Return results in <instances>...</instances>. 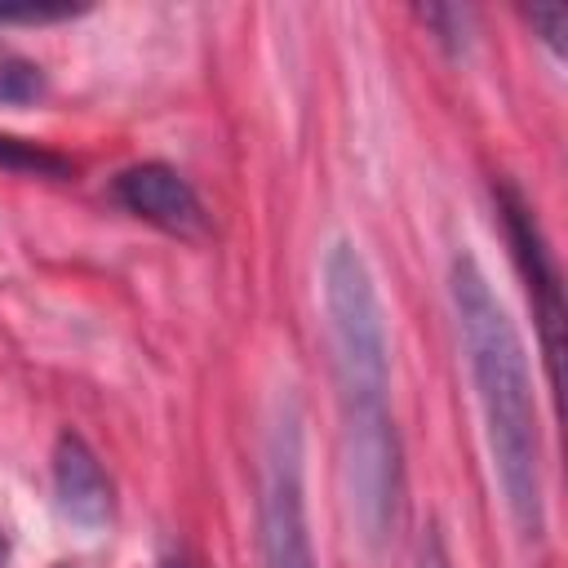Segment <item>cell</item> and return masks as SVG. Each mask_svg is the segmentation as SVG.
Masks as SVG:
<instances>
[{
    "label": "cell",
    "instance_id": "cell-10",
    "mask_svg": "<svg viewBox=\"0 0 568 568\" xmlns=\"http://www.w3.org/2000/svg\"><path fill=\"white\" fill-rule=\"evenodd\" d=\"M413 568H453L448 559V546L439 537V528H430L422 541H417V555H413Z\"/></svg>",
    "mask_w": 568,
    "mask_h": 568
},
{
    "label": "cell",
    "instance_id": "cell-2",
    "mask_svg": "<svg viewBox=\"0 0 568 568\" xmlns=\"http://www.w3.org/2000/svg\"><path fill=\"white\" fill-rule=\"evenodd\" d=\"M320 280L342 430L390 426V337L373 271L351 240H333Z\"/></svg>",
    "mask_w": 568,
    "mask_h": 568
},
{
    "label": "cell",
    "instance_id": "cell-9",
    "mask_svg": "<svg viewBox=\"0 0 568 568\" xmlns=\"http://www.w3.org/2000/svg\"><path fill=\"white\" fill-rule=\"evenodd\" d=\"M528 18H532V27H541V40L559 53V49H564V40H559V36H564V9H559V4H546V9H541V4H537V9H528Z\"/></svg>",
    "mask_w": 568,
    "mask_h": 568
},
{
    "label": "cell",
    "instance_id": "cell-3",
    "mask_svg": "<svg viewBox=\"0 0 568 568\" xmlns=\"http://www.w3.org/2000/svg\"><path fill=\"white\" fill-rule=\"evenodd\" d=\"M257 546H262V568H315V546L306 532L297 417L275 422L266 444V475L257 497Z\"/></svg>",
    "mask_w": 568,
    "mask_h": 568
},
{
    "label": "cell",
    "instance_id": "cell-4",
    "mask_svg": "<svg viewBox=\"0 0 568 568\" xmlns=\"http://www.w3.org/2000/svg\"><path fill=\"white\" fill-rule=\"evenodd\" d=\"M111 195L124 213L151 222L155 231L164 235H178V240H200L209 231V213L195 195V186L173 169V164H160V160H142V164H129L115 173L111 182Z\"/></svg>",
    "mask_w": 568,
    "mask_h": 568
},
{
    "label": "cell",
    "instance_id": "cell-8",
    "mask_svg": "<svg viewBox=\"0 0 568 568\" xmlns=\"http://www.w3.org/2000/svg\"><path fill=\"white\" fill-rule=\"evenodd\" d=\"M40 89H44L40 67L0 49V102H31V98H40Z\"/></svg>",
    "mask_w": 568,
    "mask_h": 568
},
{
    "label": "cell",
    "instance_id": "cell-11",
    "mask_svg": "<svg viewBox=\"0 0 568 568\" xmlns=\"http://www.w3.org/2000/svg\"><path fill=\"white\" fill-rule=\"evenodd\" d=\"M4 559H9V541H4V532H0V568H4Z\"/></svg>",
    "mask_w": 568,
    "mask_h": 568
},
{
    "label": "cell",
    "instance_id": "cell-12",
    "mask_svg": "<svg viewBox=\"0 0 568 568\" xmlns=\"http://www.w3.org/2000/svg\"><path fill=\"white\" fill-rule=\"evenodd\" d=\"M160 568H191V564H186V559H164Z\"/></svg>",
    "mask_w": 568,
    "mask_h": 568
},
{
    "label": "cell",
    "instance_id": "cell-6",
    "mask_svg": "<svg viewBox=\"0 0 568 568\" xmlns=\"http://www.w3.org/2000/svg\"><path fill=\"white\" fill-rule=\"evenodd\" d=\"M53 501H58V515L84 532H98L111 524V510H115V497H111V479L102 470V462L93 457V448L62 430L58 444H53Z\"/></svg>",
    "mask_w": 568,
    "mask_h": 568
},
{
    "label": "cell",
    "instance_id": "cell-7",
    "mask_svg": "<svg viewBox=\"0 0 568 568\" xmlns=\"http://www.w3.org/2000/svg\"><path fill=\"white\" fill-rule=\"evenodd\" d=\"M0 169H13V173H49V178H67L71 173V160L36 146V142H22V138H4L0 133Z\"/></svg>",
    "mask_w": 568,
    "mask_h": 568
},
{
    "label": "cell",
    "instance_id": "cell-5",
    "mask_svg": "<svg viewBox=\"0 0 568 568\" xmlns=\"http://www.w3.org/2000/svg\"><path fill=\"white\" fill-rule=\"evenodd\" d=\"M497 209H501V222H506V240L515 248V262L528 280V293H532V311L541 320V351H546V368H550V382H559V324H564V302H559V271H555V257L546 248V235L532 217V209L524 204V195L515 186H501L497 191Z\"/></svg>",
    "mask_w": 568,
    "mask_h": 568
},
{
    "label": "cell",
    "instance_id": "cell-1",
    "mask_svg": "<svg viewBox=\"0 0 568 568\" xmlns=\"http://www.w3.org/2000/svg\"><path fill=\"white\" fill-rule=\"evenodd\" d=\"M448 297H453L457 337H462L466 368L475 382V404L484 417V439H488V457H493V475L501 484L506 510L519 532L541 537L546 528L541 430H537V399H532V373H528L524 342L470 253L453 257Z\"/></svg>",
    "mask_w": 568,
    "mask_h": 568
}]
</instances>
